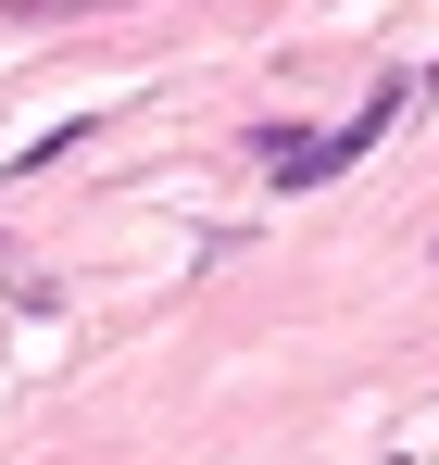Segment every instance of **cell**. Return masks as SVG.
<instances>
[{
    "label": "cell",
    "mask_w": 439,
    "mask_h": 465,
    "mask_svg": "<svg viewBox=\"0 0 439 465\" xmlns=\"http://www.w3.org/2000/svg\"><path fill=\"white\" fill-rule=\"evenodd\" d=\"M88 139H101V114H75V126H51V139H25L0 176H51V163H63V152H88Z\"/></svg>",
    "instance_id": "cell-1"
}]
</instances>
